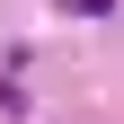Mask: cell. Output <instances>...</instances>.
I'll return each mask as SVG.
<instances>
[{"label":"cell","mask_w":124,"mask_h":124,"mask_svg":"<svg viewBox=\"0 0 124 124\" xmlns=\"http://www.w3.org/2000/svg\"><path fill=\"white\" fill-rule=\"evenodd\" d=\"M71 9H106V0H71Z\"/></svg>","instance_id":"obj_1"}]
</instances>
